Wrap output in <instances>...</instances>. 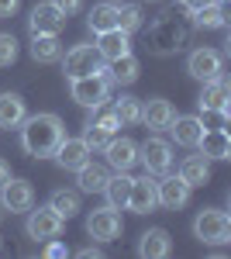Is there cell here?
I'll list each match as a JSON object with an SVG mask.
<instances>
[{
    "instance_id": "6da1fadb",
    "label": "cell",
    "mask_w": 231,
    "mask_h": 259,
    "mask_svg": "<svg viewBox=\"0 0 231 259\" xmlns=\"http://www.w3.org/2000/svg\"><path fill=\"white\" fill-rule=\"evenodd\" d=\"M18 128H21V145H24V152L35 156V159L52 156L56 145L66 139L62 118H59V114H49V111H45V114H31V118H24Z\"/></svg>"
},
{
    "instance_id": "7a4b0ae2",
    "label": "cell",
    "mask_w": 231,
    "mask_h": 259,
    "mask_svg": "<svg viewBox=\"0 0 231 259\" xmlns=\"http://www.w3.org/2000/svg\"><path fill=\"white\" fill-rule=\"evenodd\" d=\"M187 41H190V28L176 18L173 11L159 14L152 21V28H149V45H152V52H159V56H173Z\"/></svg>"
},
{
    "instance_id": "3957f363",
    "label": "cell",
    "mask_w": 231,
    "mask_h": 259,
    "mask_svg": "<svg viewBox=\"0 0 231 259\" xmlns=\"http://www.w3.org/2000/svg\"><path fill=\"white\" fill-rule=\"evenodd\" d=\"M193 235L204 242V245H228V242H231V218H228V211L204 207V211L193 218Z\"/></svg>"
},
{
    "instance_id": "277c9868",
    "label": "cell",
    "mask_w": 231,
    "mask_h": 259,
    "mask_svg": "<svg viewBox=\"0 0 231 259\" xmlns=\"http://www.w3.org/2000/svg\"><path fill=\"white\" fill-rule=\"evenodd\" d=\"M111 94V80H107V66H100V73H90V76H76L69 80V97L76 100L79 107H100Z\"/></svg>"
},
{
    "instance_id": "5b68a950",
    "label": "cell",
    "mask_w": 231,
    "mask_h": 259,
    "mask_svg": "<svg viewBox=\"0 0 231 259\" xmlns=\"http://www.w3.org/2000/svg\"><path fill=\"white\" fill-rule=\"evenodd\" d=\"M138 162L145 166L149 177L169 173L173 169V145L166 139H145V145H138Z\"/></svg>"
},
{
    "instance_id": "8992f818",
    "label": "cell",
    "mask_w": 231,
    "mask_h": 259,
    "mask_svg": "<svg viewBox=\"0 0 231 259\" xmlns=\"http://www.w3.org/2000/svg\"><path fill=\"white\" fill-rule=\"evenodd\" d=\"M100 52H97V45H73L69 52H66V80H76V76H90V73H100Z\"/></svg>"
},
{
    "instance_id": "52a82bcc",
    "label": "cell",
    "mask_w": 231,
    "mask_h": 259,
    "mask_svg": "<svg viewBox=\"0 0 231 259\" xmlns=\"http://www.w3.org/2000/svg\"><path fill=\"white\" fill-rule=\"evenodd\" d=\"M121 228H124V225H121V214H117L111 204L90 211V218H86V235L94 242H114L117 235H121Z\"/></svg>"
},
{
    "instance_id": "ba28073f",
    "label": "cell",
    "mask_w": 231,
    "mask_h": 259,
    "mask_svg": "<svg viewBox=\"0 0 231 259\" xmlns=\"http://www.w3.org/2000/svg\"><path fill=\"white\" fill-rule=\"evenodd\" d=\"M0 207L11 211V214H21V211H31L35 207V190L28 180H4L0 183Z\"/></svg>"
},
{
    "instance_id": "9c48e42d",
    "label": "cell",
    "mask_w": 231,
    "mask_h": 259,
    "mask_svg": "<svg viewBox=\"0 0 231 259\" xmlns=\"http://www.w3.org/2000/svg\"><path fill=\"white\" fill-rule=\"evenodd\" d=\"M187 73L200 83H211L224 73V59H221V52H214V49H193L190 59H187Z\"/></svg>"
},
{
    "instance_id": "30bf717a",
    "label": "cell",
    "mask_w": 231,
    "mask_h": 259,
    "mask_svg": "<svg viewBox=\"0 0 231 259\" xmlns=\"http://www.w3.org/2000/svg\"><path fill=\"white\" fill-rule=\"evenodd\" d=\"M190 183L179 177H162L159 183H155V197H159V204L166 207V211H179V207H187V200H190Z\"/></svg>"
},
{
    "instance_id": "8fae6325",
    "label": "cell",
    "mask_w": 231,
    "mask_h": 259,
    "mask_svg": "<svg viewBox=\"0 0 231 259\" xmlns=\"http://www.w3.org/2000/svg\"><path fill=\"white\" fill-rule=\"evenodd\" d=\"M62 225H66V218H59L52 207L28 211V235H31V239H38V242L59 239V235H62Z\"/></svg>"
},
{
    "instance_id": "7c38bea8",
    "label": "cell",
    "mask_w": 231,
    "mask_h": 259,
    "mask_svg": "<svg viewBox=\"0 0 231 259\" xmlns=\"http://www.w3.org/2000/svg\"><path fill=\"white\" fill-rule=\"evenodd\" d=\"M62 24H66V14L59 11L52 0H49V4H38V7L31 11V18H28L31 35H59Z\"/></svg>"
},
{
    "instance_id": "4fadbf2b",
    "label": "cell",
    "mask_w": 231,
    "mask_h": 259,
    "mask_svg": "<svg viewBox=\"0 0 231 259\" xmlns=\"http://www.w3.org/2000/svg\"><path fill=\"white\" fill-rule=\"evenodd\" d=\"M104 152H107V166H111L114 173H128V169L138 162V145L131 139H117L114 135V139L107 142Z\"/></svg>"
},
{
    "instance_id": "5bb4252c",
    "label": "cell",
    "mask_w": 231,
    "mask_h": 259,
    "mask_svg": "<svg viewBox=\"0 0 231 259\" xmlns=\"http://www.w3.org/2000/svg\"><path fill=\"white\" fill-rule=\"evenodd\" d=\"M155 204H159V197H155V180L145 173V177L131 180V194H128V207L135 211V214H149V211H155Z\"/></svg>"
},
{
    "instance_id": "9a60e30c",
    "label": "cell",
    "mask_w": 231,
    "mask_h": 259,
    "mask_svg": "<svg viewBox=\"0 0 231 259\" xmlns=\"http://www.w3.org/2000/svg\"><path fill=\"white\" fill-rule=\"evenodd\" d=\"M97 52H100V59H104V62L121 59V56H128V52H131V35H124L121 28L100 31V35H97Z\"/></svg>"
},
{
    "instance_id": "2e32d148",
    "label": "cell",
    "mask_w": 231,
    "mask_h": 259,
    "mask_svg": "<svg viewBox=\"0 0 231 259\" xmlns=\"http://www.w3.org/2000/svg\"><path fill=\"white\" fill-rule=\"evenodd\" d=\"M52 156H56V162L62 166V169H79V166L90 159L94 152H90V145H86L83 139H62L56 145V152H52Z\"/></svg>"
},
{
    "instance_id": "e0dca14e",
    "label": "cell",
    "mask_w": 231,
    "mask_h": 259,
    "mask_svg": "<svg viewBox=\"0 0 231 259\" xmlns=\"http://www.w3.org/2000/svg\"><path fill=\"white\" fill-rule=\"evenodd\" d=\"M176 118V111H173V104L169 100H162V97H149L145 104H142V121L149 124V128H155V132H162V128H169Z\"/></svg>"
},
{
    "instance_id": "ac0fdd59",
    "label": "cell",
    "mask_w": 231,
    "mask_h": 259,
    "mask_svg": "<svg viewBox=\"0 0 231 259\" xmlns=\"http://www.w3.org/2000/svg\"><path fill=\"white\" fill-rule=\"evenodd\" d=\"M169 252H173V239H169L166 228H149L138 242V256L145 259H166Z\"/></svg>"
},
{
    "instance_id": "d6986e66",
    "label": "cell",
    "mask_w": 231,
    "mask_h": 259,
    "mask_svg": "<svg viewBox=\"0 0 231 259\" xmlns=\"http://www.w3.org/2000/svg\"><path fill=\"white\" fill-rule=\"evenodd\" d=\"M228 100H231V87L217 76V80L204 83V90L197 97V107L200 111H228Z\"/></svg>"
},
{
    "instance_id": "ffe728a7",
    "label": "cell",
    "mask_w": 231,
    "mask_h": 259,
    "mask_svg": "<svg viewBox=\"0 0 231 259\" xmlns=\"http://www.w3.org/2000/svg\"><path fill=\"white\" fill-rule=\"evenodd\" d=\"M138 73H142V66H138V59L131 52L107 62V80H111V87H131L138 80Z\"/></svg>"
},
{
    "instance_id": "44dd1931",
    "label": "cell",
    "mask_w": 231,
    "mask_h": 259,
    "mask_svg": "<svg viewBox=\"0 0 231 259\" xmlns=\"http://www.w3.org/2000/svg\"><path fill=\"white\" fill-rule=\"evenodd\" d=\"M169 132H173L176 145L197 149V142H200V135H204V124H200V118H193V114H183V118H173Z\"/></svg>"
},
{
    "instance_id": "7402d4cb",
    "label": "cell",
    "mask_w": 231,
    "mask_h": 259,
    "mask_svg": "<svg viewBox=\"0 0 231 259\" xmlns=\"http://www.w3.org/2000/svg\"><path fill=\"white\" fill-rule=\"evenodd\" d=\"M197 149H200V156H207V159H231L228 132H207V128H204V135H200V142H197Z\"/></svg>"
},
{
    "instance_id": "603a6c76",
    "label": "cell",
    "mask_w": 231,
    "mask_h": 259,
    "mask_svg": "<svg viewBox=\"0 0 231 259\" xmlns=\"http://www.w3.org/2000/svg\"><path fill=\"white\" fill-rule=\"evenodd\" d=\"M100 194L107 197V204H111L114 211H124V207H128V194H131V177H128V173H114V177H107V183H104Z\"/></svg>"
},
{
    "instance_id": "cb8c5ba5",
    "label": "cell",
    "mask_w": 231,
    "mask_h": 259,
    "mask_svg": "<svg viewBox=\"0 0 231 259\" xmlns=\"http://www.w3.org/2000/svg\"><path fill=\"white\" fill-rule=\"evenodd\" d=\"M107 177H111V173H107L100 162H90V159L76 169V183H79V190H83V194H100V190H104V183H107Z\"/></svg>"
},
{
    "instance_id": "d4e9b609",
    "label": "cell",
    "mask_w": 231,
    "mask_h": 259,
    "mask_svg": "<svg viewBox=\"0 0 231 259\" xmlns=\"http://www.w3.org/2000/svg\"><path fill=\"white\" fill-rule=\"evenodd\" d=\"M86 24H90V31H94V35L117 28V4H114V0L94 4V7H90V14H86Z\"/></svg>"
},
{
    "instance_id": "484cf974",
    "label": "cell",
    "mask_w": 231,
    "mask_h": 259,
    "mask_svg": "<svg viewBox=\"0 0 231 259\" xmlns=\"http://www.w3.org/2000/svg\"><path fill=\"white\" fill-rule=\"evenodd\" d=\"M179 177L187 180L190 187H204L211 180V159L207 156H187L179 162Z\"/></svg>"
},
{
    "instance_id": "4316f807",
    "label": "cell",
    "mask_w": 231,
    "mask_h": 259,
    "mask_svg": "<svg viewBox=\"0 0 231 259\" xmlns=\"http://www.w3.org/2000/svg\"><path fill=\"white\" fill-rule=\"evenodd\" d=\"M28 118V107L18 94H0V128H18Z\"/></svg>"
},
{
    "instance_id": "83f0119b",
    "label": "cell",
    "mask_w": 231,
    "mask_h": 259,
    "mask_svg": "<svg viewBox=\"0 0 231 259\" xmlns=\"http://www.w3.org/2000/svg\"><path fill=\"white\" fill-rule=\"evenodd\" d=\"M193 24H197V28H207V31L224 28V24H228V18H224V4H221V0L204 4L200 11H193Z\"/></svg>"
},
{
    "instance_id": "f1b7e54d",
    "label": "cell",
    "mask_w": 231,
    "mask_h": 259,
    "mask_svg": "<svg viewBox=\"0 0 231 259\" xmlns=\"http://www.w3.org/2000/svg\"><path fill=\"white\" fill-rule=\"evenodd\" d=\"M31 56L35 62H56L62 56L59 35H31Z\"/></svg>"
},
{
    "instance_id": "f546056e",
    "label": "cell",
    "mask_w": 231,
    "mask_h": 259,
    "mask_svg": "<svg viewBox=\"0 0 231 259\" xmlns=\"http://www.w3.org/2000/svg\"><path fill=\"white\" fill-rule=\"evenodd\" d=\"M49 207H52V211H56L59 218H76L79 211H83V207H79V194L76 190H56V194H52V197H49Z\"/></svg>"
},
{
    "instance_id": "4dcf8cb0",
    "label": "cell",
    "mask_w": 231,
    "mask_h": 259,
    "mask_svg": "<svg viewBox=\"0 0 231 259\" xmlns=\"http://www.w3.org/2000/svg\"><path fill=\"white\" fill-rule=\"evenodd\" d=\"M114 118L121 121V124H138V121H142V100L131 97V94H121V97L114 100Z\"/></svg>"
},
{
    "instance_id": "1f68e13d",
    "label": "cell",
    "mask_w": 231,
    "mask_h": 259,
    "mask_svg": "<svg viewBox=\"0 0 231 259\" xmlns=\"http://www.w3.org/2000/svg\"><path fill=\"white\" fill-rule=\"evenodd\" d=\"M117 28H121L124 35L138 31V28H142V7H135V4H121V7H117Z\"/></svg>"
},
{
    "instance_id": "d6a6232c",
    "label": "cell",
    "mask_w": 231,
    "mask_h": 259,
    "mask_svg": "<svg viewBox=\"0 0 231 259\" xmlns=\"http://www.w3.org/2000/svg\"><path fill=\"white\" fill-rule=\"evenodd\" d=\"M90 124L104 128V132H111V135H117V128H121V121L114 118V111H104V104H100V107H94V118H90Z\"/></svg>"
},
{
    "instance_id": "836d02e7",
    "label": "cell",
    "mask_w": 231,
    "mask_h": 259,
    "mask_svg": "<svg viewBox=\"0 0 231 259\" xmlns=\"http://www.w3.org/2000/svg\"><path fill=\"white\" fill-rule=\"evenodd\" d=\"M200 124L207 132H228V111H200Z\"/></svg>"
},
{
    "instance_id": "e575fe53",
    "label": "cell",
    "mask_w": 231,
    "mask_h": 259,
    "mask_svg": "<svg viewBox=\"0 0 231 259\" xmlns=\"http://www.w3.org/2000/svg\"><path fill=\"white\" fill-rule=\"evenodd\" d=\"M114 139L111 132H104V128H97V124H86V132H83V142L90 145V152L94 149H107V142Z\"/></svg>"
},
{
    "instance_id": "d590c367",
    "label": "cell",
    "mask_w": 231,
    "mask_h": 259,
    "mask_svg": "<svg viewBox=\"0 0 231 259\" xmlns=\"http://www.w3.org/2000/svg\"><path fill=\"white\" fill-rule=\"evenodd\" d=\"M18 59V38L14 35H0V66H11Z\"/></svg>"
},
{
    "instance_id": "8d00e7d4",
    "label": "cell",
    "mask_w": 231,
    "mask_h": 259,
    "mask_svg": "<svg viewBox=\"0 0 231 259\" xmlns=\"http://www.w3.org/2000/svg\"><path fill=\"white\" fill-rule=\"evenodd\" d=\"M41 252H45V256H49V259L69 256V249H66V245H62V242H56V239H49V242H45V249H41Z\"/></svg>"
},
{
    "instance_id": "74e56055",
    "label": "cell",
    "mask_w": 231,
    "mask_h": 259,
    "mask_svg": "<svg viewBox=\"0 0 231 259\" xmlns=\"http://www.w3.org/2000/svg\"><path fill=\"white\" fill-rule=\"evenodd\" d=\"M52 4H56L66 18H69V14H76V11H83V0H52Z\"/></svg>"
},
{
    "instance_id": "f35d334b",
    "label": "cell",
    "mask_w": 231,
    "mask_h": 259,
    "mask_svg": "<svg viewBox=\"0 0 231 259\" xmlns=\"http://www.w3.org/2000/svg\"><path fill=\"white\" fill-rule=\"evenodd\" d=\"M18 7H21V0H0V18H11Z\"/></svg>"
},
{
    "instance_id": "ab89813d",
    "label": "cell",
    "mask_w": 231,
    "mask_h": 259,
    "mask_svg": "<svg viewBox=\"0 0 231 259\" xmlns=\"http://www.w3.org/2000/svg\"><path fill=\"white\" fill-rule=\"evenodd\" d=\"M179 4H183V7H187V11H200V7H204V4H211V0H179Z\"/></svg>"
},
{
    "instance_id": "60d3db41",
    "label": "cell",
    "mask_w": 231,
    "mask_h": 259,
    "mask_svg": "<svg viewBox=\"0 0 231 259\" xmlns=\"http://www.w3.org/2000/svg\"><path fill=\"white\" fill-rule=\"evenodd\" d=\"M79 256H83V259H97V256H100V249H97V245H86V249H79Z\"/></svg>"
},
{
    "instance_id": "b9f144b4",
    "label": "cell",
    "mask_w": 231,
    "mask_h": 259,
    "mask_svg": "<svg viewBox=\"0 0 231 259\" xmlns=\"http://www.w3.org/2000/svg\"><path fill=\"white\" fill-rule=\"evenodd\" d=\"M4 180H11V166L0 159V183H4Z\"/></svg>"
}]
</instances>
